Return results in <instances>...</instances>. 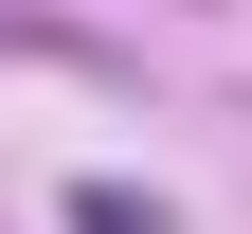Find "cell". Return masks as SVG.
<instances>
[{
	"label": "cell",
	"mask_w": 252,
	"mask_h": 234,
	"mask_svg": "<svg viewBox=\"0 0 252 234\" xmlns=\"http://www.w3.org/2000/svg\"><path fill=\"white\" fill-rule=\"evenodd\" d=\"M72 234H180V216H162L144 180H72Z\"/></svg>",
	"instance_id": "obj_1"
}]
</instances>
